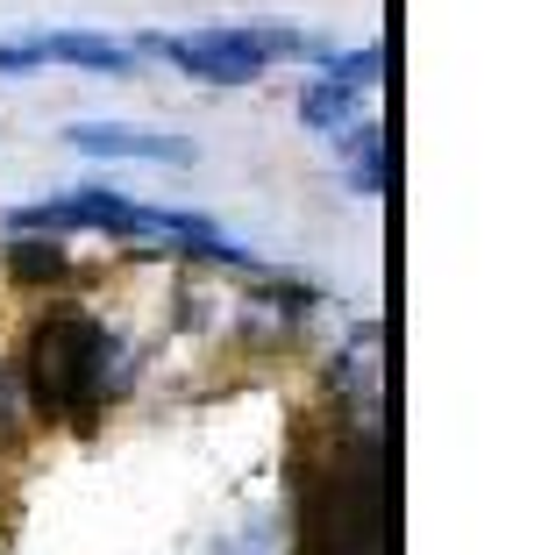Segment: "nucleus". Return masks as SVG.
I'll return each mask as SVG.
<instances>
[{
  "mask_svg": "<svg viewBox=\"0 0 534 555\" xmlns=\"http://www.w3.org/2000/svg\"><path fill=\"white\" fill-rule=\"evenodd\" d=\"M29 363H36V399L50 413H72L107 392V327H93L86 313H58L36 327Z\"/></svg>",
  "mask_w": 534,
  "mask_h": 555,
  "instance_id": "f257e3e1",
  "label": "nucleus"
},
{
  "mask_svg": "<svg viewBox=\"0 0 534 555\" xmlns=\"http://www.w3.org/2000/svg\"><path fill=\"white\" fill-rule=\"evenodd\" d=\"M143 57H164L200 86H250L271 57H264L257 29H200V36H136Z\"/></svg>",
  "mask_w": 534,
  "mask_h": 555,
  "instance_id": "f03ea898",
  "label": "nucleus"
},
{
  "mask_svg": "<svg viewBox=\"0 0 534 555\" xmlns=\"http://www.w3.org/2000/svg\"><path fill=\"white\" fill-rule=\"evenodd\" d=\"M65 143H72V150H93V157H129V164H193V157H200L186 135L122 129V121H72Z\"/></svg>",
  "mask_w": 534,
  "mask_h": 555,
  "instance_id": "7ed1b4c3",
  "label": "nucleus"
},
{
  "mask_svg": "<svg viewBox=\"0 0 534 555\" xmlns=\"http://www.w3.org/2000/svg\"><path fill=\"white\" fill-rule=\"evenodd\" d=\"M36 50H43V65H79V72H122L136 65V50H122V43H107V36H93V29H50V36H36Z\"/></svg>",
  "mask_w": 534,
  "mask_h": 555,
  "instance_id": "20e7f679",
  "label": "nucleus"
},
{
  "mask_svg": "<svg viewBox=\"0 0 534 555\" xmlns=\"http://www.w3.org/2000/svg\"><path fill=\"white\" fill-rule=\"evenodd\" d=\"M356 86H342V79H314L307 93H300V121H307V129H321V135H342L356 121Z\"/></svg>",
  "mask_w": 534,
  "mask_h": 555,
  "instance_id": "39448f33",
  "label": "nucleus"
},
{
  "mask_svg": "<svg viewBox=\"0 0 534 555\" xmlns=\"http://www.w3.org/2000/svg\"><path fill=\"white\" fill-rule=\"evenodd\" d=\"M8 263H15V278H22V285H43V278L58 285V278L72 271L58 243H15V257H8Z\"/></svg>",
  "mask_w": 534,
  "mask_h": 555,
  "instance_id": "423d86ee",
  "label": "nucleus"
},
{
  "mask_svg": "<svg viewBox=\"0 0 534 555\" xmlns=\"http://www.w3.org/2000/svg\"><path fill=\"white\" fill-rule=\"evenodd\" d=\"M36 65H43L36 43H0V72H36Z\"/></svg>",
  "mask_w": 534,
  "mask_h": 555,
  "instance_id": "0eeeda50",
  "label": "nucleus"
}]
</instances>
